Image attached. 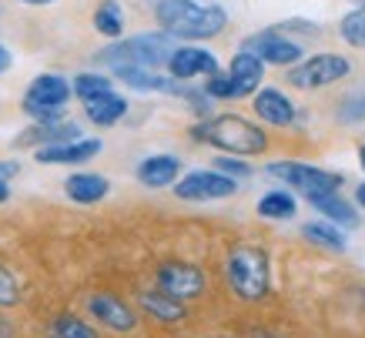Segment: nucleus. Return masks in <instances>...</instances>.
<instances>
[{
	"label": "nucleus",
	"instance_id": "39448f33",
	"mask_svg": "<svg viewBox=\"0 0 365 338\" xmlns=\"http://www.w3.org/2000/svg\"><path fill=\"white\" fill-rule=\"evenodd\" d=\"M71 84L61 74H41L31 81V88L24 94V111L31 114L37 124H51V121H64V104L71 101Z\"/></svg>",
	"mask_w": 365,
	"mask_h": 338
},
{
	"label": "nucleus",
	"instance_id": "20e7f679",
	"mask_svg": "<svg viewBox=\"0 0 365 338\" xmlns=\"http://www.w3.org/2000/svg\"><path fill=\"white\" fill-rule=\"evenodd\" d=\"M228 285L242 302H262L268 295V255L258 245H235L228 251Z\"/></svg>",
	"mask_w": 365,
	"mask_h": 338
},
{
	"label": "nucleus",
	"instance_id": "cd10ccee",
	"mask_svg": "<svg viewBox=\"0 0 365 338\" xmlns=\"http://www.w3.org/2000/svg\"><path fill=\"white\" fill-rule=\"evenodd\" d=\"M17 298H21V288H17V278H14L4 265H0V308H11L17 305Z\"/></svg>",
	"mask_w": 365,
	"mask_h": 338
},
{
	"label": "nucleus",
	"instance_id": "b1692460",
	"mask_svg": "<svg viewBox=\"0 0 365 338\" xmlns=\"http://www.w3.org/2000/svg\"><path fill=\"white\" fill-rule=\"evenodd\" d=\"M71 91H74V94L88 104V101H94V98L111 94L114 88H111V81H108L104 74H78V77H74V84H71Z\"/></svg>",
	"mask_w": 365,
	"mask_h": 338
},
{
	"label": "nucleus",
	"instance_id": "5701e85b",
	"mask_svg": "<svg viewBox=\"0 0 365 338\" xmlns=\"http://www.w3.org/2000/svg\"><path fill=\"white\" fill-rule=\"evenodd\" d=\"M302 235L309 241H315V245H322V248H332V251H345V235L335 225H329V221H315V225H305L302 228Z\"/></svg>",
	"mask_w": 365,
	"mask_h": 338
},
{
	"label": "nucleus",
	"instance_id": "2eb2a0df",
	"mask_svg": "<svg viewBox=\"0 0 365 338\" xmlns=\"http://www.w3.org/2000/svg\"><path fill=\"white\" fill-rule=\"evenodd\" d=\"M178 171H181V161L171 158V154H155V158H144L138 164V181L144 188H168L178 181Z\"/></svg>",
	"mask_w": 365,
	"mask_h": 338
},
{
	"label": "nucleus",
	"instance_id": "58836bf2",
	"mask_svg": "<svg viewBox=\"0 0 365 338\" xmlns=\"http://www.w3.org/2000/svg\"><path fill=\"white\" fill-rule=\"evenodd\" d=\"M215 338H228V335H215Z\"/></svg>",
	"mask_w": 365,
	"mask_h": 338
},
{
	"label": "nucleus",
	"instance_id": "aec40b11",
	"mask_svg": "<svg viewBox=\"0 0 365 338\" xmlns=\"http://www.w3.org/2000/svg\"><path fill=\"white\" fill-rule=\"evenodd\" d=\"M84 111H88V121H94V124H101V128H111V124H118V121L128 114V101L121 98V94H104V98H94L84 104Z\"/></svg>",
	"mask_w": 365,
	"mask_h": 338
},
{
	"label": "nucleus",
	"instance_id": "ddd939ff",
	"mask_svg": "<svg viewBox=\"0 0 365 338\" xmlns=\"http://www.w3.org/2000/svg\"><path fill=\"white\" fill-rule=\"evenodd\" d=\"M98 154H101L98 138H78V141L37 148V161L41 164H84V161H91V158H98Z\"/></svg>",
	"mask_w": 365,
	"mask_h": 338
},
{
	"label": "nucleus",
	"instance_id": "4be33fe9",
	"mask_svg": "<svg viewBox=\"0 0 365 338\" xmlns=\"http://www.w3.org/2000/svg\"><path fill=\"white\" fill-rule=\"evenodd\" d=\"M258 215L262 218H292L295 215V198L288 191H268L262 201H258Z\"/></svg>",
	"mask_w": 365,
	"mask_h": 338
},
{
	"label": "nucleus",
	"instance_id": "1a4fd4ad",
	"mask_svg": "<svg viewBox=\"0 0 365 338\" xmlns=\"http://www.w3.org/2000/svg\"><path fill=\"white\" fill-rule=\"evenodd\" d=\"M175 195L181 201H218L235 195V181L222 171H191L175 185Z\"/></svg>",
	"mask_w": 365,
	"mask_h": 338
},
{
	"label": "nucleus",
	"instance_id": "a211bd4d",
	"mask_svg": "<svg viewBox=\"0 0 365 338\" xmlns=\"http://www.w3.org/2000/svg\"><path fill=\"white\" fill-rule=\"evenodd\" d=\"M108 178L101 175H91V171H81V175H71L67 178V198L71 201H78V205H94V201H101V198L108 195Z\"/></svg>",
	"mask_w": 365,
	"mask_h": 338
},
{
	"label": "nucleus",
	"instance_id": "473e14b6",
	"mask_svg": "<svg viewBox=\"0 0 365 338\" xmlns=\"http://www.w3.org/2000/svg\"><path fill=\"white\" fill-rule=\"evenodd\" d=\"M7 67H11V51H7V47H0V74H4Z\"/></svg>",
	"mask_w": 365,
	"mask_h": 338
},
{
	"label": "nucleus",
	"instance_id": "a878e982",
	"mask_svg": "<svg viewBox=\"0 0 365 338\" xmlns=\"http://www.w3.org/2000/svg\"><path fill=\"white\" fill-rule=\"evenodd\" d=\"M51 338H98V332L78 315H57L51 325Z\"/></svg>",
	"mask_w": 365,
	"mask_h": 338
},
{
	"label": "nucleus",
	"instance_id": "c85d7f7f",
	"mask_svg": "<svg viewBox=\"0 0 365 338\" xmlns=\"http://www.w3.org/2000/svg\"><path fill=\"white\" fill-rule=\"evenodd\" d=\"M215 168H218L225 178H232V181H235V178H248V175H252V168H248L245 161H238L235 154H225V158H218V161H215Z\"/></svg>",
	"mask_w": 365,
	"mask_h": 338
},
{
	"label": "nucleus",
	"instance_id": "6e6552de",
	"mask_svg": "<svg viewBox=\"0 0 365 338\" xmlns=\"http://www.w3.org/2000/svg\"><path fill=\"white\" fill-rule=\"evenodd\" d=\"M158 292L171 295L178 302H191L205 292V272L188 262H168L158 268Z\"/></svg>",
	"mask_w": 365,
	"mask_h": 338
},
{
	"label": "nucleus",
	"instance_id": "c756f323",
	"mask_svg": "<svg viewBox=\"0 0 365 338\" xmlns=\"http://www.w3.org/2000/svg\"><path fill=\"white\" fill-rule=\"evenodd\" d=\"M362 118H365V91H362V94H355V98H349L342 104V121H345V124L362 121Z\"/></svg>",
	"mask_w": 365,
	"mask_h": 338
},
{
	"label": "nucleus",
	"instance_id": "7ed1b4c3",
	"mask_svg": "<svg viewBox=\"0 0 365 338\" xmlns=\"http://www.w3.org/2000/svg\"><path fill=\"white\" fill-rule=\"evenodd\" d=\"M198 141H208L228 154H262L268 148V138L262 128H255L252 121L238 118V114H218V118L205 121L195 128Z\"/></svg>",
	"mask_w": 365,
	"mask_h": 338
},
{
	"label": "nucleus",
	"instance_id": "c9c22d12",
	"mask_svg": "<svg viewBox=\"0 0 365 338\" xmlns=\"http://www.w3.org/2000/svg\"><path fill=\"white\" fill-rule=\"evenodd\" d=\"M248 338H278V335H268V332H255V335H248Z\"/></svg>",
	"mask_w": 365,
	"mask_h": 338
},
{
	"label": "nucleus",
	"instance_id": "9b49d317",
	"mask_svg": "<svg viewBox=\"0 0 365 338\" xmlns=\"http://www.w3.org/2000/svg\"><path fill=\"white\" fill-rule=\"evenodd\" d=\"M245 51L255 54L262 64H299L302 61V47L278 34H255L245 41Z\"/></svg>",
	"mask_w": 365,
	"mask_h": 338
},
{
	"label": "nucleus",
	"instance_id": "6ab92c4d",
	"mask_svg": "<svg viewBox=\"0 0 365 338\" xmlns=\"http://www.w3.org/2000/svg\"><path fill=\"white\" fill-rule=\"evenodd\" d=\"M138 302H141V308L151 318L168 322V325H171V322H181V318L188 315L185 302H178V298H171V295H165V292H158V288H155V292H144Z\"/></svg>",
	"mask_w": 365,
	"mask_h": 338
},
{
	"label": "nucleus",
	"instance_id": "f3484780",
	"mask_svg": "<svg viewBox=\"0 0 365 338\" xmlns=\"http://www.w3.org/2000/svg\"><path fill=\"white\" fill-rule=\"evenodd\" d=\"M255 114L258 118H265L268 124H292L295 121V108H292V101L275 88H265L255 94Z\"/></svg>",
	"mask_w": 365,
	"mask_h": 338
},
{
	"label": "nucleus",
	"instance_id": "72a5a7b5",
	"mask_svg": "<svg viewBox=\"0 0 365 338\" xmlns=\"http://www.w3.org/2000/svg\"><path fill=\"white\" fill-rule=\"evenodd\" d=\"M0 338H11V322L0 315Z\"/></svg>",
	"mask_w": 365,
	"mask_h": 338
},
{
	"label": "nucleus",
	"instance_id": "bb28decb",
	"mask_svg": "<svg viewBox=\"0 0 365 338\" xmlns=\"http://www.w3.org/2000/svg\"><path fill=\"white\" fill-rule=\"evenodd\" d=\"M342 37H345V44H352V47H359V51H365V4L359 7V11L345 14Z\"/></svg>",
	"mask_w": 365,
	"mask_h": 338
},
{
	"label": "nucleus",
	"instance_id": "4468645a",
	"mask_svg": "<svg viewBox=\"0 0 365 338\" xmlns=\"http://www.w3.org/2000/svg\"><path fill=\"white\" fill-rule=\"evenodd\" d=\"M262 77H265V64H262L255 54L242 51V54L232 61V74H228L232 98H245V94H252V91L262 84Z\"/></svg>",
	"mask_w": 365,
	"mask_h": 338
},
{
	"label": "nucleus",
	"instance_id": "f257e3e1",
	"mask_svg": "<svg viewBox=\"0 0 365 338\" xmlns=\"http://www.w3.org/2000/svg\"><path fill=\"white\" fill-rule=\"evenodd\" d=\"M161 31L171 37H188V41H205L218 37L228 24V14L215 4H198V0H158L155 11Z\"/></svg>",
	"mask_w": 365,
	"mask_h": 338
},
{
	"label": "nucleus",
	"instance_id": "2f4dec72",
	"mask_svg": "<svg viewBox=\"0 0 365 338\" xmlns=\"http://www.w3.org/2000/svg\"><path fill=\"white\" fill-rule=\"evenodd\" d=\"M205 94H208V98H232V88H228V77L211 74V81H208V88H205Z\"/></svg>",
	"mask_w": 365,
	"mask_h": 338
},
{
	"label": "nucleus",
	"instance_id": "f8f14e48",
	"mask_svg": "<svg viewBox=\"0 0 365 338\" xmlns=\"http://www.w3.org/2000/svg\"><path fill=\"white\" fill-rule=\"evenodd\" d=\"M168 71L175 81H191L198 74H218V61L201 47H175V54L168 57Z\"/></svg>",
	"mask_w": 365,
	"mask_h": 338
},
{
	"label": "nucleus",
	"instance_id": "423d86ee",
	"mask_svg": "<svg viewBox=\"0 0 365 338\" xmlns=\"http://www.w3.org/2000/svg\"><path fill=\"white\" fill-rule=\"evenodd\" d=\"M272 178L292 185L302 195H329V191H339L342 188V175H332V171H322V168H312V164H299V161H275L265 168Z\"/></svg>",
	"mask_w": 365,
	"mask_h": 338
},
{
	"label": "nucleus",
	"instance_id": "9d476101",
	"mask_svg": "<svg viewBox=\"0 0 365 338\" xmlns=\"http://www.w3.org/2000/svg\"><path fill=\"white\" fill-rule=\"evenodd\" d=\"M88 315L98 322V325L111 328V332H134L138 328V315H134L131 305H124L118 295L98 292L88 298Z\"/></svg>",
	"mask_w": 365,
	"mask_h": 338
},
{
	"label": "nucleus",
	"instance_id": "7c9ffc66",
	"mask_svg": "<svg viewBox=\"0 0 365 338\" xmlns=\"http://www.w3.org/2000/svg\"><path fill=\"white\" fill-rule=\"evenodd\" d=\"M17 171H21V168H17L14 161H0V205L11 198V188H7V181H11Z\"/></svg>",
	"mask_w": 365,
	"mask_h": 338
},
{
	"label": "nucleus",
	"instance_id": "dca6fc26",
	"mask_svg": "<svg viewBox=\"0 0 365 338\" xmlns=\"http://www.w3.org/2000/svg\"><path fill=\"white\" fill-rule=\"evenodd\" d=\"M81 128L71 121H51V124H37L31 131H24L17 138V148H31V144H64V141H78Z\"/></svg>",
	"mask_w": 365,
	"mask_h": 338
},
{
	"label": "nucleus",
	"instance_id": "f704fd0d",
	"mask_svg": "<svg viewBox=\"0 0 365 338\" xmlns=\"http://www.w3.org/2000/svg\"><path fill=\"white\" fill-rule=\"evenodd\" d=\"M355 198H359V205L365 208V185H359V191H355Z\"/></svg>",
	"mask_w": 365,
	"mask_h": 338
},
{
	"label": "nucleus",
	"instance_id": "0eeeda50",
	"mask_svg": "<svg viewBox=\"0 0 365 338\" xmlns=\"http://www.w3.org/2000/svg\"><path fill=\"white\" fill-rule=\"evenodd\" d=\"M349 74V61L339 54H315L309 61H302L288 71V81L295 88H305V91H315V88H329L335 81H342Z\"/></svg>",
	"mask_w": 365,
	"mask_h": 338
},
{
	"label": "nucleus",
	"instance_id": "e433bc0d",
	"mask_svg": "<svg viewBox=\"0 0 365 338\" xmlns=\"http://www.w3.org/2000/svg\"><path fill=\"white\" fill-rule=\"evenodd\" d=\"M24 4H54V0H24Z\"/></svg>",
	"mask_w": 365,
	"mask_h": 338
},
{
	"label": "nucleus",
	"instance_id": "412c9836",
	"mask_svg": "<svg viewBox=\"0 0 365 338\" xmlns=\"http://www.w3.org/2000/svg\"><path fill=\"white\" fill-rule=\"evenodd\" d=\"M309 201L319 208L332 225H345V228H352L355 225V208L349 205L345 198H339V191H329V195H312Z\"/></svg>",
	"mask_w": 365,
	"mask_h": 338
},
{
	"label": "nucleus",
	"instance_id": "f03ea898",
	"mask_svg": "<svg viewBox=\"0 0 365 338\" xmlns=\"http://www.w3.org/2000/svg\"><path fill=\"white\" fill-rule=\"evenodd\" d=\"M175 54V37L171 34H138L128 41L104 47L98 54L101 64H111V71L121 67H141V71H158L168 64V57Z\"/></svg>",
	"mask_w": 365,
	"mask_h": 338
},
{
	"label": "nucleus",
	"instance_id": "393cba45",
	"mask_svg": "<svg viewBox=\"0 0 365 338\" xmlns=\"http://www.w3.org/2000/svg\"><path fill=\"white\" fill-rule=\"evenodd\" d=\"M94 27H98L104 37H121V31H124L121 7H118L114 0H104L98 11H94Z\"/></svg>",
	"mask_w": 365,
	"mask_h": 338
},
{
	"label": "nucleus",
	"instance_id": "4c0bfd02",
	"mask_svg": "<svg viewBox=\"0 0 365 338\" xmlns=\"http://www.w3.org/2000/svg\"><path fill=\"white\" fill-rule=\"evenodd\" d=\"M359 158H362V168H365V148H362V151H359Z\"/></svg>",
	"mask_w": 365,
	"mask_h": 338
}]
</instances>
